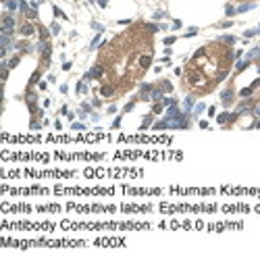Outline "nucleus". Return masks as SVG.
<instances>
[{
  "instance_id": "20e7f679",
  "label": "nucleus",
  "mask_w": 260,
  "mask_h": 260,
  "mask_svg": "<svg viewBox=\"0 0 260 260\" xmlns=\"http://www.w3.org/2000/svg\"><path fill=\"white\" fill-rule=\"evenodd\" d=\"M150 60H152V58H150V56H142V60H139V65H142V67H144V69H146V67H148V65H150Z\"/></svg>"
},
{
  "instance_id": "39448f33",
  "label": "nucleus",
  "mask_w": 260,
  "mask_h": 260,
  "mask_svg": "<svg viewBox=\"0 0 260 260\" xmlns=\"http://www.w3.org/2000/svg\"><path fill=\"white\" fill-rule=\"evenodd\" d=\"M31 31H34V27H31V25H23V34H25V36H29Z\"/></svg>"
},
{
  "instance_id": "0eeeda50",
  "label": "nucleus",
  "mask_w": 260,
  "mask_h": 260,
  "mask_svg": "<svg viewBox=\"0 0 260 260\" xmlns=\"http://www.w3.org/2000/svg\"><path fill=\"white\" fill-rule=\"evenodd\" d=\"M254 112H256V115H258V117H260V104H258V106H256V108H254Z\"/></svg>"
},
{
  "instance_id": "f257e3e1",
  "label": "nucleus",
  "mask_w": 260,
  "mask_h": 260,
  "mask_svg": "<svg viewBox=\"0 0 260 260\" xmlns=\"http://www.w3.org/2000/svg\"><path fill=\"white\" fill-rule=\"evenodd\" d=\"M2 25H4V27H2V29H4V34H8V31L15 27V19H13V17H4Z\"/></svg>"
},
{
  "instance_id": "f03ea898",
  "label": "nucleus",
  "mask_w": 260,
  "mask_h": 260,
  "mask_svg": "<svg viewBox=\"0 0 260 260\" xmlns=\"http://www.w3.org/2000/svg\"><path fill=\"white\" fill-rule=\"evenodd\" d=\"M100 75H102V67H94L92 73H89L87 77H100Z\"/></svg>"
},
{
  "instance_id": "423d86ee",
  "label": "nucleus",
  "mask_w": 260,
  "mask_h": 260,
  "mask_svg": "<svg viewBox=\"0 0 260 260\" xmlns=\"http://www.w3.org/2000/svg\"><path fill=\"white\" fill-rule=\"evenodd\" d=\"M223 100L229 102V100H231V92H225V94H223Z\"/></svg>"
},
{
  "instance_id": "7ed1b4c3",
  "label": "nucleus",
  "mask_w": 260,
  "mask_h": 260,
  "mask_svg": "<svg viewBox=\"0 0 260 260\" xmlns=\"http://www.w3.org/2000/svg\"><path fill=\"white\" fill-rule=\"evenodd\" d=\"M100 94H102V96H112V87H110V86H104L102 89H100Z\"/></svg>"
}]
</instances>
